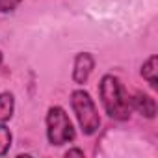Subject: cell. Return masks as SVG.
<instances>
[{"label":"cell","mask_w":158,"mask_h":158,"mask_svg":"<svg viewBox=\"0 0 158 158\" xmlns=\"http://www.w3.org/2000/svg\"><path fill=\"white\" fill-rule=\"evenodd\" d=\"M99 99L102 102L104 112L110 119L115 121H127L130 117V97L115 74H104L99 82Z\"/></svg>","instance_id":"6da1fadb"},{"label":"cell","mask_w":158,"mask_h":158,"mask_svg":"<svg viewBox=\"0 0 158 158\" xmlns=\"http://www.w3.org/2000/svg\"><path fill=\"white\" fill-rule=\"evenodd\" d=\"M71 108H73V114L78 121V127L82 128L84 136H93L99 132L101 128L99 108L86 89L78 88L71 93Z\"/></svg>","instance_id":"7a4b0ae2"},{"label":"cell","mask_w":158,"mask_h":158,"mask_svg":"<svg viewBox=\"0 0 158 158\" xmlns=\"http://www.w3.org/2000/svg\"><path fill=\"white\" fill-rule=\"evenodd\" d=\"M45 127H47V139L54 147H61L76 139V130H74L73 121L69 119V114L58 104L47 110Z\"/></svg>","instance_id":"3957f363"},{"label":"cell","mask_w":158,"mask_h":158,"mask_svg":"<svg viewBox=\"0 0 158 158\" xmlns=\"http://www.w3.org/2000/svg\"><path fill=\"white\" fill-rule=\"evenodd\" d=\"M95 69V58L91 52H78L73 61V82L76 86H84Z\"/></svg>","instance_id":"277c9868"},{"label":"cell","mask_w":158,"mask_h":158,"mask_svg":"<svg viewBox=\"0 0 158 158\" xmlns=\"http://www.w3.org/2000/svg\"><path fill=\"white\" fill-rule=\"evenodd\" d=\"M130 108L136 110L138 114H141L147 119H154L156 117V112H158L154 97L149 95V93H143V91H136L130 97Z\"/></svg>","instance_id":"5b68a950"},{"label":"cell","mask_w":158,"mask_h":158,"mask_svg":"<svg viewBox=\"0 0 158 158\" xmlns=\"http://www.w3.org/2000/svg\"><path fill=\"white\" fill-rule=\"evenodd\" d=\"M141 76L143 80L151 86V89H158V56L151 54L143 63H141Z\"/></svg>","instance_id":"8992f818"},{"label":"cell","mask_w":158,"mask_h":158,"mask_svg":"<svg viewBox=\"0 0 158 158\" xmlns=\"http://www.w3.org/2000/svg\"><path fill=\"white\" fill-rule=\"evenodd\" d=\"M15 112V95L11 91H0V123H8Z\"/></svg>","instance_id":"52a82bcc"},{"label":"cell","mask_w":158,"mask_h":158,"mask_svg":"<svg viewBox=\"0 0 158 158\" xmlns=\"http://www.w3.org/2000/svg\"><path fill=\"white\" fill-rule=\"evenodd\" d=\"M13 141V134L6 123H0V156H6Z\"/></svg>","instance_id":"ba28073f"},{"label":"cell","mask_w":158,"mask_h":158,"mask_svg":"<svg viewBox=\"0 0 158 158\" xmlns=\"http://www.w3.org/2000/svg\"><path fill=\"white\" fill-rule=\"evenodd\" d=\"M23 0H0V13H11L21 6Z\"/></svg>","instance_id":"9c48e42d"},{"label":"cell","mask_w":158,"mask_h":158,"mask_svg":"<svg viewBox=\"0 0 158 158\" xmlns=\"http://www.w3.org/2000/svg\"><path fill=\"white\" fill-rule=\"evenodd\" d=\"M65 156H67V158H69V156H84V151L78 149V147H71V149L65 151Z\"/></svg>","instance_id":"30bf717a"},{"label":"cell","mask_w":158,"mask_h":158,"mask_svg":"<svg viewBox=\"0 0 158 158\" xmlns=\"http://www.w3.org/2000/svg\"><path fill=\"white\" fill-rule=\"evenodd\" d=\"M2 61H4V52L0 50V65H2Z\"/></svg>","instance_id":"8fae6325"}]
</instances>
